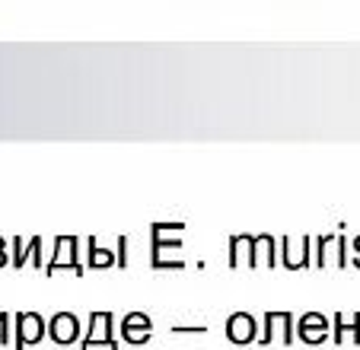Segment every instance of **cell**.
Wrapping results in <instances>:
<instances>
[{"label": "cell", "mask_w": 360, "mask_h": 350, "mask_svg": "<svg viewBox=\"0 0 360 350\" xmlns=\"http://www.w3.org/2000/svg\"><path fill=\"white\" fill-rule=\"evenodd\" d=\"M96 344H105L109 350H118V341L112 335V312H93L89 318V331L83 335V350H93Z\"/></svg>", "instance_id": "6da1fadb"}, {"label": "cell", "mask_w": 360, "mask_h": 350, "mask_svg": "<svg viewBox=\"0 0 360 350\" xmlns=\"http://www.w3.org/2000/svg\"><path fill=\"white\" fill-rule=\"evenodd\" d=\"M45 337V322L35 312H20L16 316V350H26V344H39Z\"/></svg>", "instance_id": "7a4b0ae2"}, {"label": "cell", "mask_w": 360, "mask_h": 350, "mask_svg": "<svg viewBox=\"0 0 360 350\" xmlns=\"http://www.w3.org/2000/svg\"><path fill=\"white\" fill-rule=\"evenodd\" d=\"M45 335L55 344H74L77 337H80V322H77L74 312H58V316L45 325Z\"/></svg>", "instance_id": "3957f363"}, {"label": "cell", "mask_w": 360, "mask_h": 350, "mask_svg": "<svg viewBox=\"0 0 360 350\" xmlns=\"http://www.w3.org/2000/svg\"><path fill=\"white\" fill-rule=\"evenodd\" d=\"M328 322H326V316H319V312H306L303 318H300V325H297V337L303 344H322V341H328Z\"/></svg>", "instance_id": "277c9868"}, {"label": "cell", "mask_w": 360, "mask_h": 350, "mask_svg": "<svg viewBox=\"0 0 360 350\" xmlns=\"http://www.w3.org/2000/svg\"><path fill=\"white\" fill-rule=\"evenodd\" d=\"M255 335H259V328H255V318L249 312H233L226 318V337L233 344H249V341H255Z\"/></svg>", "instance_id": "5b68a950"}, {"label": "cell", "mask_w": 360, "mask_h": 350, "mask_svg": "<svg viewBox=\"0 0 360 350\" xmlns=\"http://www.w3.org/2000/svg\"><path fill=\"white\" fill-rule=\"evenodd\" d=\"M150 331H153V325H150V318L143 316V312H131V316H124L122 337L128 344H143L150 337Z\"/></svg>", "instance_id": "8992f818"}, {"label": "cell", "mask_w": 360, "mask_h": 350, "mask_svg": "<svg viewBox=\"0 0 360 350\" xmlns=\"http://www.w3.org/2000/svg\"><path fill=\"white\" fill-rule=\"evenodd\" d=\"M55 245H58L61 252H64V249L74 252V249H77V239H74V236H61ZM61 268H70L74 274H83V271H86L80 261H74V258H51V264H45V274H55V271H61Z\"/></svg>", "instance_id": "52a82bcc"}, {"label": "cell", "mask_w": 360, "mask_h": 350, "mask_svg": "<svg viewBox=\"0 0 360 350\" xmlns=\"http://www.w3.org/2000/svg\"><path fill=\"white\" fill-rule=\"evenodd\" d=\"M345 331H351V337H354V344H360V312L354 316V322H351V328L345 325V316H335V344H341L345 341Z\"/></svg>", "instance_id": "ba28073f"}, {"label": "cell", "mask_w": 360, "mask_h": 350, "mask_svg": "<svg viewBox=\"0 0 360 350\" xmlns=\"http://www.w3.org/2000/svg\"><path fill=\"white\" fill-rule=\"evenodd\" d=\"M112 264H115V255L109 249L102 252L96 239H89V268H112Z\"/></svg>", "instance_id": "9c48e42d"}, {"label": "cell", "mask_w": 360, "mask_h": 350, "mask_svg": "<svg viewBox=\"0 0 360 350\" xmlns=\"http://www.w3.org/2000/svg\"><path fill=\"white\" fill-rule=\"evenodd\" d=\"M0 344H4V347L10 344V316L7 312H0Z\"/></svg>", "instance_id": "30bf717a"}, {"label": "cell", "mask_w": 360, "mask_h": 350, "mask_svg": "<svg viewBox=\"0 0 360 350\" xmlns=\"http://www.w3.org/2000/svg\"><path fill=\"white\" fill-rule=\"evenodd\" d=\"M13 249H16V252H22V239H13ZM13 264H16V268H22V264H26V255H16V258H13Z\"/></svg>", "instance_id": "8fae6325"}, {"label": "cell", "mask_w": 360, "mask_h": 350, "mask_svg": "<svg viewBox=\"0 0 360 350\" xmlns=\"http://www.w3.org/2000/svg\"><path fill=\"white\" fill-rule=\"evenodd\" d=\"M10 261V255H7V245H4V239H0V268Z\"/></svg>", "instance_id": "7c38bea8"}, {"label": "cell", "mask_w": 360, "mask_h": 350, "mask_svg": "<svg viewBox=\"0 0 360 350\" xmlns=\"http://www.w3.org/2000/svg\"><path fill=\"white\" fill-rule=\"evenodd\" d=\"M354 252H357V255H354V268H360V236L354 239Z\"/></svg>", "instance_id": "4fadbf2b"}]
</instances>
